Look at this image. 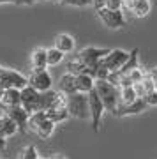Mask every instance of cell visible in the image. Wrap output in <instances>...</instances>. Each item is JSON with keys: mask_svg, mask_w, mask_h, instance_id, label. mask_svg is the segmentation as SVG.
<instances>
[{"mask_svg": "<svg viewBox=\"0 0 157 159\" xmlns=\"http://www.w3.org/2000/svg\"><path fill=\"white\" fill-rule=\"evenodd\" d=\"M35 2H44V0H35Z\"/></svg>", "mask_w": 157, "mask_h": 159, "instance_id": "obj_36", "label": "cell"}, {"mask_svg": "<svg viewBox=\"0 0 157 159\" xmlns=\"http://www.w3.org/2000/svg\"><path fill=\"white\" fill-rule=\"evenodd\" d=\"M148 76L152 78V81H154V85H155V89H157V67H154L152 71H148Z\"/></svg>", "mask_w": 157, "mask_h": 159, "instance_id": "obj_29", "label": "cell"}, {"mask_svg": "<svg viewBox=\"0 0 157 159\" xmlns=\"http://www.w3.org/2000/svg\"><path fill=\"white\" fill-rule=\"evenodd\" d=\"M145 102L148 104V106H157V90H152V92H148L145 97Z\"/></svg>", "mask_w": 157, "mask_h": 159, "instance_id": "obj_27", "label": "cell"}, {"mask_svg": "<svg viewBox=\"0 0 157 159\" xmlns=\"http://www.w3.org/2000/svg\"><path fill=\"white\" fill-rule=\"evenodd\" d=\"M4 113H7L12 120H14V124L18 125V131H20V133H27L28 131V117H30V113L23 108L21 104L12 106V108H9L7 111H4Z\"/></svg>", "mask_w": 157, "mask_h": 159, "instance_id": "obj_12", "label": "cell"}, {"mask_svg": "<svg viewBox=\"0 0 157 159\" xmlns=\"http://www.w3.org/2000/svg\"><path fill=\"white\" fill-rule=\"evenodd\" d=\"M2 4H16V0H0V6Z\"/></svg>", "mask_w": 157, "mask_h": 159, "instance_id": "obj_32", "label": "cell"}, {"mask_svg": "<svg viewBox=\"0 0 157 159\" xmlns=\"http://www.w3.org/2000/svg\"><path fill=\"white\" fill-rule=\"evenodd\" d=\"M67 110L69 117L78 120L90 119V104H88V94L83 92H74L67 96Z\"/></svg>", "mask_w": 157, "mask_h": 159, "instance_id": "obj_3", "label": "cell"}, {"mask_svg": "<svg viewBox=\"0 0 157 159\" xmlns=\"http://www.w3.org/2000/svg\"><path fill=\"white\" fill-rule=\"evenodd\" d=\"M97 16L104 23V27L111 30H118L125 27V16H123V11H113V9H108V7H101L97 9Z\"/></svg>", "mask_w": 157, "mask_h": 159, "instance_id": "obj_6", "label": "cell"}, {"mask_svg": "<svg viewBox=\"0 0 157 159\" xmlns=\"http://www.w3.org/2000/svg\"><path fill=\"white\" fill-rule=\"evenodd\" d=\"M134 90H136V94H138V97H145V94H146V90H145V87H143V83L141 81H138V83H134Z\"/></svg>", "mask_w": 157, "mask_h": 159, "instance_id": "obj_28", "label": "cell"}, {"mask_svg": "<svg viewBox=\"0 0 157 159\" xmlns=\"http://www.w3.org/2000/svg\"><path fill=\"white\" fill-rule=\"evenodd\" d=\"M88 104H90V122H92V129L99 131L102 115L106 113V110H104V104H102L101 97H99L96 89L92 92H88Z\"/></svg>", "mask_w": 157, "mask_h": 159, "instance_id": "obj_8", "label": "cell"}, {"mask_svg": "<svg viewBox=\"0 0 157 159\" xmlns=\"http://www.w3.org/2000/svg\"><path fill=\"white\" fill-rule=\"evenodd\" d=\"M127 58H129V51H123V50H120V48H115V50H110L106 55L101 58V64L110 71V73H113V71H118V69L122 67L123 64L127 62Z\"/></svg>", "mask_w": 157, "mask_h": 159, "instance_id": "obj_9", "label": "cell"}, {"mask_svg": "<svg viewBox=\"0 0 157 159\" xmlns=\"http://www.w3.org/2000/svg\"><path fill=\"white\" fill-rule=\"evenodd\" d=\"M104 7L113 9V11H123V0H106Z\"/></svg>", "mask_w": 157, "mask_h": 159, "instance_id": "obj_26", "label": "cell"}, {"mask_svg": "<svg viewBox=\"0 0 157 159\" xmlns=\"http://www.w3.org/2000/svg\"><path fill=\"white\" fill-rule=\"evenodd\" d=\"M55 90H46L41 92L39 96V111H48L50 108H53V102H55Z\"/></svg>", "mask_w": 157, "mask_h": 159, "instance_id": "obj_21", "label": "cell"}, {"mask_svg": "<svg viewBox=\"0 0 157 159\" xmlns=\"http://www.w3.org/2000/svg\"><path fill=\"white\" fill-rule=\"evenodd\" d=\"M21 106L27 110L28 113H34V111H39V96L41 92L37 89L30 85H25L21 89Z\"/></svg>", "mask_w": 157, "mask_h": 159, "instance_id": "obj_10", "label": "cell"}, {"mask_svg": "<svg viewBox=\"0 0 157 159\" xmlns=\"http://www.w3.org/2000/svg\"><path fill=\"white\" fill-rule=\"evenodd\" d=\"M96 89V78L90 76L88 73H81L76 74V90L83 92V94H88Z\"/></svg>", "mask_w": 157, "mask_h": 159, "instance_id": "obj_18", "label": "cell"}, {"mask_svg": "<svg viewBox=\"0 0 157 159\" xmlns=\"http://www.w3.org/2000/svg\"><path fill=\"white\" fill-rule=\"evenodd\" d=\"M123 11L131 12L134 18H146L152 11L150 0H123Z\"/></svg>", "mask_w": 157, "mask_h": 159, "instance_id": "obj_11", "label": "cell"}, {"mask_svg": "<svg viewBox=\"0 0 157 159\" xmlns=\"http://www.w3.org/2000/svg\"><path fill=\"white\" fill-rule=\"evenodd\" d=\"M25 85H28L27 76H23L16 69H7L4 67L0 73V89H20L21 90Z\"/></svg>", "mask_w": 157, "mask_h": 159, "instance_id": "obj_5", "label": "cell"}, {"mask_svg": "<svg viewBox=\"0 0 157 159\" xmlns=\"http://www.w3.org/2000/svg\"><path fill=\"white\" fill-rule=\"evenodd\" d=\"M37 159H44V157H37Z\"/></svg>", "mask_w": 157, "mask_h": 159, "instance_id": "obj_37", "label": "cell"}, {"mask_svg": "<svg viewBox=\"0 0 157 159\" xmlns=\"http://www.w3.org/2000/svg\"><path fill=\"white\" fill-rule=\"evenodd\" d=\"M55 122L48 119L46 111H34L28 117V131H32L34 134L41 140H50L55 133Z\"/></svg>", "mask_w": 157, "mask_h": 159, "instance_id": "obj_2", "label": "cell"}, {"mask_svg": "<svg viewBox=\"0 0 157 159\" xmlns=\"http://www.w3.org/2000/svg\"><path fill=\"white\" fill-rule=\"evenodd\" d=\"M118 92H120V102L118 104H129V102L136 101L138 99V94H136L134 87H118Z\"/></svg>", "mask_w": 157, "mask_h": 159, "instance_id": "obj_22", "label": "cell"}, {"mask_svg": "<svg viewBox=\"0 0 157 159\" xmlns=\"http://www.w3.org/2000/svg\"><path fill=\"white\" fill-rule=\"evenodd\" d=\"M6 147H7V140L0 136V150H6Z\"/></svg>", "mask_w": 157, "mask_h": 159, "instance_id": "obj_31", "label": "cell"}, {"mask_svg": "<svg viewBox=\"0 0 157 159\" xmlns=\"http://www.w3.org/2000/svg\"><path fill=\"white\" fill-rule=\"evenodd\" d=\"M55 48H58V50L62 51V53H73L74 48H76V41H74L73 35H69V34H58L55 37Z\"/></svg>", "mask_w": 157, "mask_h": 159, "instance_id": "obj_19", "label": "cell"}, {"mask_svg": "<svg viewBox=\"0 0 157 159\" xmlns=\"http://www.w3.org/2000/svg\"><path fill=\"white\" fill-rule=\"evenodd\" d=\"M21 104V92L20 89H4L0 92V110L7 111L12 106Z\"/></svg>", "mask_w": 157, "mask_h": 159, "instance_id": "obj_13", "label": "cell"}, {"mask_svg": "<svg viewBox=\"0 0 157 159\" xmlns=\"http://www.w3.org/2000/svg\"><path fill=\"white\" fill-rule=\"evenodd\" d=\"M62 4L71 6V7H88L92 6V0H64Z\"/></svg>", "mask_w": 157, "mask_h": 159, "instance_id": "obj_25", "label": "cell"}, {"mask_svg": "<svg viewBox=\"0 0 157 159\" xmlns=\"http://www.w3.org/2000/svg\"><path fill=\"white\" fill-rule=\"evenodd\" d=\"M16 4H20V6H34L35 0H16Z\"/></svg>", "mask_w": 157, "mask_h": 159, "instance_id": "obj_30", "label": "cell"}, {"mask_svg": "<svg viewBox=\"0 0 157 159\" xmlns=\"http://www.w3.org/2000/svg\"><path fill=\"white\" fill-rule=\"evenodd\" d=\"M64 57H65V53H62L58 48H55V46L48 48V67H55V66H58V64L64 60Z\"/></svg>", "mask_w": 157, "mask_h": 159, "instance_id": "obj_23", "label": "cell"}, {"mask_svg": "<svg viewBox=\"0 0 157 159\" xmlns=\"http://www.w3.org/2000/svg\"><path fill=\"white\" fill-rule=\"evenodd\" d=\"M27 80H28V85L37 89L39 92L51 90V87H53V78L48 73V69H32L28 73Z\"/></svg>", "mask_w": 157, "mask_h": 159, "instance_id": "obj_7", "label": "cell"}, {"mask_svg": "<svg viewBox=\"0 0 157 159\" xmlns=\"http://www.w3.org/2000/svg\"><path fill=\"white\" fill-rule=\"evenodd\" d=\"M2 69H4V67H2V66H0V73H2ZM0 92H2V89H0Z\"/></svg>", "mask_w": 157, "mask_h": 159, "instance_id": "obj_35", "label": "cell"}, {"mask_svg": "<svg viewBox=\"0 0 157 159\" xmlns=\"http://www.w3.org/2000/svg\"><path fill=\"white\" fill-rule=\"evenodd\" d=\"M46 115H48V119L53 120L55 124H62V122H65V120L69 119V110L53 106V108H50L48 111H46Z\"/></svg>", "mask_w": 157, "mask_h": 159, "instance_id": "obj_20", "label": "cell"}, {"mask_svg": "<svg viewBox=\"0 0 157 159\" xmlns=\"http://www.w3.org/2000/svg\"><path fill=\"white\" fill-rule=\"evenodd\" d=\"M148 108V104L145 102L143 97H138L136 101L129 102V104H118L117 111H115V117H125V115H136V113H141Z\"/></svg>", "mask_w": 157, "mask_h": 159, "instance_id": "obj_14", "label": "cell"}, {"mask_svg": "<svg viewBox=\"0 0 157 159\" xmlns=\"http://www.w3.org/2000/svg\"><path fill=\"white\" fill-rule=\"evenodd\" d=\"M96 90L99 94V97H101L102 104H104L106 113H115L118 108V102H120L118 87L113 85L108 80H96Z\"/></svg>", "mask_w": 157, "mask_h": 159, "instance_id": "obj_1", "label": "cell"}, {"mask_svg": "<svg viewBox=\"0 0 157 159\" xmlns=\"http://www.w3.org/2000/svg\"><path fill=\"white\" fill-rule=\"evenodd\" d=\"M16 133H20V131H18V125L14 124V120L7 113L0 115V136L7 140V138L14 136Z\"/></svg>", "mask_w": 157, "mask_h": 159, "instance_id": "obj_17", "label": "cell"}, {"mask_svg": "<svg viewBox=\"0 0 157 159\" xmlns=\"http://www.w3.org/2000/svg\"><path fill=\"white\" fill-rule=\"evenodd\" d=\"M32 69H48V48H35L30 55Z\"/></svg>", "mask_w": 157, "mask_h": 159, "instance_id": "obj_16", "label": "cell"}, {"mask_svg": "<svg viewBox=\"0 0 157 159\" xmlns=\"http://www.w3.org/2000/svg\"><path fill=\"white\" fill-rule=\"evenodd\" d=\"M50 159H67V157H64V156H53V157H50Z\"/></svg>", "mask_w": 157, "mask_h": 159, "instance_id": "obj_33", "label": "cell"}, {"mask_svg": "<svg viewBox=\"0 0 157 159\" xmlns=\"http://www.w3.org/2000/svg\"><path fill=\"white\" fill-rule=\"evenodd\" d=\"M108 51H110V48L87 46V48H83V50H79L74 57L85 66V69H87V73H88L90 76H94V73H96V69H97V64L101 62V58L106 55Z\"/></svg>", "mask_w": 157, "mask_h": 159, "instance_id": "obj_4", "label": "cell"}, {"mask_svg": "<svg viewBox=\"0 0 157 159\" xmlns=\"http://www.w3.org/2000/svg\"><path fill=\"white\" fill-rule=\"evenodd\" d=\"M56 90L62 92V94H65V96L78 92L76 90V74L69 73V71L65 74H62L60 80H58V85H56Z\"/></svg>", "mask_w": 157, "mask_h": 159, "instance_id": "obj_15", "label": "cell"}, {"mask_svg": "<svg viewBox=\"0 0 157 159\" xmlns=\"http://www.w3.org/2000/svg\"><path fill=\"white\" fill-rule=\"evenodd\" d=\"M37 157H39V154H37V148L34 145H27L20 152V159H37Z\"/></svg>", "mask_w": 157, "mask_h": 159, "instance_id": "obj_24", "label": "cell"}, {"mask_svg": "<svg viewBox=\"0 0 157 159\" xmlns=\"http://www.w3.org/2000/svg\"><path fill=\"white\" fill-rule=\"evenodd\" d=\"M51 2H55V4H62L64 0H51Z\"/></svg>", "mask_w": 157, "mask_h": 159, "instance_id": "obj_34", "label": "cell"}]
</instances>
